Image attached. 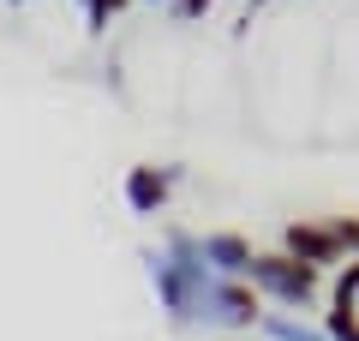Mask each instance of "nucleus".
I'll list each match as a JSON object with an SVG mask.
<instances>
[{
    "label": "nucleus",
    "mask_w": 359,
    "mask_h": 341,
    "mask_svg": "<svg viewBox=\"0 0 359 341\" xmlns=\"http://www.w3.org/2000/svg\"><path fill=\"white\" fill-rule=\"evenodd\" d=\"M264 305L269 300L252 288V276H216L204 300V329H257Z\"/></svg>",
    "instance_id": "nucleus-3"
},
{
    "label": "nucleus",
    "mask_w": 359,
    "mask_h": 341,
    "mask_svg": "<svg viewBox=\"0 0 359 341\" xmlns=\"http://www.w3.org/2000/svg\"><path fill=\"white\" fill-rule=\"evenodd\" d=\"M144 269H150L156 281V300H162L168 323L174 329H204V300H210V281H216V269L210 264H174V258L162 252H144Z\"/></svg>",
    "instance_id": "nucleus-1"
},
{
    "label": "nucleus",
    "mask_w": 359,
    "mask_h": 341,
    "mask_svg": "<svg viewBox=\"0 0 359 341\" xmlns=\"http://www.w3.org/2000/svg\"><path fill=\"white\" fill-rule=\"evenodd\" d=\"M204 258H210V269H216V276H252V240H245V234H228V227H222V234H204Z\"/></svg>",
    "instance_id": "nucleus-6"
},
{
    "label": "nucleus",
    "mask_w": 359,
    "mask_h": 341,
    "mask_svg": "<svg viewBox=\"0 0 359 341\" xmlns=\"http://www.w3.org/2000/svg\"><path fill=\"white\" fill-rule=\"evenodd\" d=\"M78 6H90V0H78Z\"/></svg>",
    "instance_id": "nucleus-13"
},
{
    "label": "nucleus",
    "mask_w": 359,
    "mask_h": 341,
    "mask_svg": "<svg viewBox=\"0 0 359 341\" xmlns=\"http://www.w3.org/2000/svg\"><path fill=\"white\" fill-rule=\"evenodd\" d=\"M13 6H18V0H13Z\"/></svg>",
    "instance_id": "nucleus-14"
},
{
    "label": "nucleus",
    "mask_w": 359,
    "mask_h": 341,
    "mask_svg": "<svg viewBox=\"0 0 359 341\" xmlns=\"http://www.w3.org/2000/svg\"><path fill=\"white\" fill-rule=\"evenodd\" d=\"M126 6H132V0H90V6H84V30H90V36H102Z\"/></svg>",
    "instance_id": "nucleus-9"
},
{
    "label": "nucleus",
    "mask_w": 359,
    "mask_h": 341,
    "mask_svg": "<svg viewBox=\"0 0 359 341\" xmlns=\"http://www.w3.org/2000/svg\"><path fill=\"white\" fill-rule=\"evenodd\" d=\"M186 174V168H174V162H132L126 168V180H120V192H126V203L138 215H162L168 210V198H174V180Z\"/></svg>",
    "instance_id": "nucleus-4"
},
{
    "label": "nucleus",
    "mask_w": 359,
    "mask_h": 341,
    "mask_svg": "<svg viewBox=\"0 0 359 341\" xmlns=\"http://www.w3.org/2000/svg\"><path fill=\"white\" fill-rule=\"evenodd\" d=\"M150 6H174V0H150Z\"/></svg>",
    "instance_id": "nucleus-12"
},
{
    "label": "nucleus",
    "mask_w": 359,
    "mask_h": 341,
    "mask_svg": "<svg viewBox=\"0 0 359 341\" xmlns=\"http://www.w3.org/2000/svg\"><path fill=\"white\" fill-rule=\"evenodd\" d=\"M282 252L306 258V264H318V269L347 264V252H341V240H335L330 222H287V227H282Z\"/></svg>",
    "instance_id": "nucleus-5"
},
{
    "label": "nucleus",
    "mask_w": 359,
    "mask_h": 341,
    "mask_svg": "<svg viewBox=\"0 0 359 341\" xmlns=\"http://www.w3.org/2000/svg\"><path fill=\"white\" fill-rule=\"evenodd\" d=\"M264 6H269V0H245V18H252V13H264Z\"/></svg>",
    "instance_id": "nucleus-11"
},
{
    "label": "nucleus",
    "mask_w": 359,
    "mask_h": 341,
    "mask_svg": "<svg viewBox=\"0 0 359 341\" xmlns=\"http://www.w3.org/2000/svg\"><path fill=\"white\" fill-rule=\"evenodd\" d=\"M257 335H264V341H330V335H323V323H306V317L287 312V305H264Z\"/></svg>",
    "instance_id": "nucleus-7"
},
{
    "label": "nucleus",
    "mask_w": 359,
    "mask_h": 341,
    "mask_svg": "<svg viewBox=\"0 0 359 341\" xmlns=\"http://www.w3.org/2000/svg\"><path fill=\"white\" fill-rule=\"evenodd\" d=\"M252 288L269 305H287V312H311L323 300V269L306 264L294 252H257L252 258Z\"/></svg>",
    "instance_id": "nucleus-2"
},
{
    "label": "nucleus",
    "mask_w": 359,
    "mask_h": 341,
    "mask_svg": "<svg viewBox=\"0 0 359 341\" xmlns=\"http://www.w3.org/2000/svg\"><path fill=\"white\" fill-rule=\"evenodd\" d=\"M323 335H330V341H359V305H335L330 300V312H323Z\"/></svg>",
    "instance_id": "nucleus-8"
},
{
    "label": "nucleus",
    "mask_w": 359,
    "mask_h": 341,
    "mask_svg": "<svg viewBox=\"0 0 359 341\" xmlns=\"http://www.w3.org/2000/svg\"><path fill=\"white\" fill-rule=\"evenodd\" d=\"M210 6H216V0H174V6H168V13H174V18H204Z\"/></svg>",
    "instance_id": "nucleus-10"
}]
</instances>
